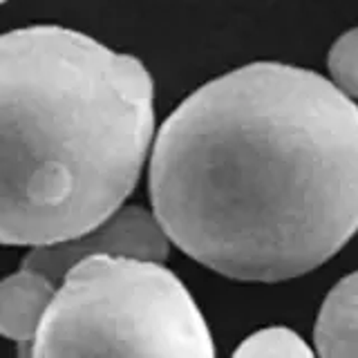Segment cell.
Segmentation results:
<instances>
[{"instance_id":"6da1fadb","label":"cell","mask_w":358,"mask_h":358,"mask_svg":"<svg viewBox=\"0 0 358 358\" xmlns=\"http://www.w3.org/2000/svg\"><path fill=\"white\" fill-rule=\"evenodd\" d=\"M150 201L166 238L215 273H309L358 233V106L294 65L222 74L159 128Z\"/></svg>"},{"instance_id":"7a4b0ae2","label":"cell","mask_w":358,"mask_h":358,"mask_svg":"<svg viewBox=\"0 0 358 358\" xmlns=\"http://www.w3.org/2000/svg\"><path fill=\"white\" fill-rule=\"evenodd\" d=\"M155 87L139 59L36 25L0 36V244L45 246L99 227L139 182Z\"/></svg>"},{"instance_id":"3957f363","label":"cell","mask_w":358,"mask_h":358,"mask_svg":"<svg viewBox=\"0 0 358 358\" xmlns=\"http://www.w3.org/2000/svg\"><path fill=\"white\" fill-rule=\"evenodd\" d=\"M27 356H215L173 271L128 255H85L59 280Z\"/></svg>"},{"instance_id":"277c9868","label":"cell","mask_w":358,"mask_h":358,"mask_svg":"<svg viewBox=\"0 0 358 358\" xmlns=\"http://www.w3.org/2000/svg\"><path fill=\"white\" fill-rule=\"evenodd\" d=\"M168 249L171 240L152 213L141 206H119L99 227L78 238L34 246V251L22 257V266L48 275L56 285L67 268L85 255H128L164 262Z\"/></svg>"},{"instance_id":"5b68a950","label":"cell","mask_w":358,"mask_h":358,"mask_svg":"<svg viewBox=\"0 0 358 358\" xmlns=\"http://www.w3.org/2000/svg\"><path fill=\"white\" fill-rule=\"evenodd\" d=\"M54 291L56 287L48 275L25 266L0 282V336L16 341L22 356L29 354Z\"/></svg>"},{"instance_id":"8992f818","label":"cell","mask_w":358,"mask_h":358,"mask_svg":"<svg viewBox=\"0 0 358 358\" xmlns=\"http://www.w3.org/2000/svg\"><path fill=\"white\" fill-rule=\"evenodd\" d=\"M313 343L324 358L358 356V271L343 278L324 298Z\"/></svg>"},{"instance_id":"52a82bcc","label":"cell","mask_w":358,"mask_h":358,"mask_svg":"<svg viewBox=\"0 0 358 358\" xmlns=\"http://www.w3.org/2000/svg\"><path fill=\"white\" fill-rule=\"evenodd\" d=\"M235 356L253 358H311L313 350L300 338L296 331L287 327H268L251 334L235 350Z\"/></svg>"},{"instance_id":"ba28073f","label":"cell","mask_w":358,"mask_h":358,"mask_svg":"<svg viewBox=\"0 0 358 358\" xmlns=\"http://www.w3.org/2000/svg\"><path fill=\"white\" fill-rule=\"evenodd\" d=\"M331 83L350 99H358V27L345 31L327 56Z\"/></svg>"},{"instance_id":"9c48e42d","label":"cell","mask_w":358,"mask_h":358,"mask_svg":"<svg viewBox=\"0 0 358 358\" xmlns=\"http://www.w3.org/2000/svg\"><path fill=\"white\" fill-rule=\"evenodd\" d=\"M3 3H7V0H0V5H3Z\"/></svg>"}]
</instances>
